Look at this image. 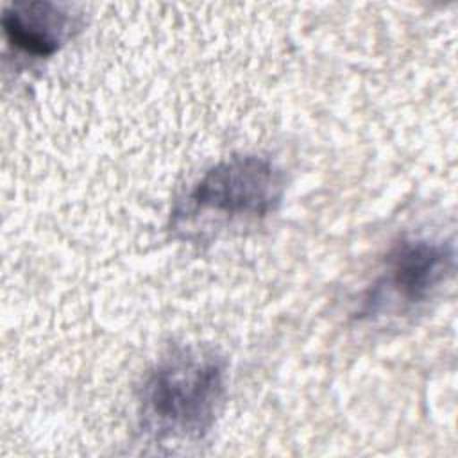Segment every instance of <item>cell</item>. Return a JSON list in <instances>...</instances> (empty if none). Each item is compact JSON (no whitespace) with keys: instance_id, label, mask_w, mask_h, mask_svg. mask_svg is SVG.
Wrapping results in <instances>:
<instances>
[{"instance_id":"cell-1","label":"cell","mask_w":458,"mask_h":458,"mask_svg":"<svg viewBox=\"0 0 458 458\" xmlns=\"http://www.w3.org/2000/svg\"><path fill=\"white\" fill-rule=\"evenodd\" d=\"M225 385V360L213 349H172L141 385L138 417L143 433L159 442L204 438L220 413Z\"/></svg>"},{"instance_id":"cell-2","label":"cell","mask_w":458,"mask_h":458,"mask_svg":"<svg viewBox=\"0 0 458 458\" xmlns=\"http://www.w3.org/2000/svg\"><path fill=\"white\" fill-rule=\"evenodd\" d=\"M283 170L268 157L236 154L208 168L174 213V224L211 215L216 220H256L277 209L284 195Z\"/></svg>"},{"instance_id":"cell-3","label":"cell","mask_w":458,"mask_h":458,"mask_svg":"<svg viewBox=\"0 0 458 458\" xmlns=\"http://www.w3.org/2000/svg\"><path fill=\"white\" fill-rule=\"evenodd\" d=\"M454 245L431 238H403L385 259L381 276L363 299L361 315L376 318L428 302L453 276Z\"/></svg>"},{"instance_id":"cell-4","label":"cell","mask_w":458,"mask_h":458,"mask_svg":"<svg viewBox=\"0 0 458 458\" xmlns=\"http://www.w3.org/2000/svg\"><path fill=\"white\" fill-rule=\"evenodd\" d=\"M5 41L30 57L54 55L77 29V16L68 7L47 0L16 2L4 9Z\"/></svg>"}]
</instances>
